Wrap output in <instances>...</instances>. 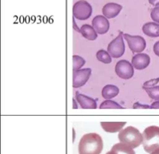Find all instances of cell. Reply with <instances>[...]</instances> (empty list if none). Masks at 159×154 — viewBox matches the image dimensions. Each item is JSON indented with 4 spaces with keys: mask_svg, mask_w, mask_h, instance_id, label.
I'll list each match as a JSON object with an SVG mask.
<instances>
[{
    "mask_svg": "<svg viewBox=\"0 0 159 154\" xmlns=\"http://www.w3.org/2000/svg\"><path fill=\"white\" fill-rule=\"evenodd\" d=\"M102 150V138L97 133L86 134L79 142V154H100Z\"/></svg>",
    "mask_w": 159,
    "mask_h": 154,
    "instance_id": "1",
    "label": "cell"
},
{
    "mask_svg": "<svg viewBox=\"0 0 159 154\" xmlns=\"http://www.w3.org/2000/svg\"><path fill=\"white\" fill-rule=\"evenodd\" d=\"M143 146L146 153H151L159 148V127L151 126L143 132Z\"/></svg>",
    "mask_w": 159,
    "mask_h": 154,
    "instance_id": "2",
    "label": "cell"
},
{
    "mask_svg": "<svg viewBox=\"0 0 159 154\" xmlns=\"http://www.w3.org/2000/svg\"><path fill=\"white\" fill-rule=\"evenodd\" d=\"M118 138L120 142L128 144L132 148L137 147L143 143V135L134 126H128L120 130Z\"/></svg>",
    "mask_w": 159,
    "mask_h": 154,
    "instance_id": "3",
    "label": "cell"
},
{
    "mask_svg": "<svg viewBox=\"0 0 159 154\" xmlns=\"http://www.w3.org/2000/svg\"><path fill=\"white\" fill-rule=\"evenodd\" d=\"M93 14V8L88 2L80 0L73 6L74 17L80 21H85L91 17Z\"/></svg>",
    "mask_w": 159,
    "mask_h": 154,
    "instance_id": "4",
    "label": "cell"
},
{
    "mask_svg": "<svg viewBox=\"0 0 159 154\" xmlns=\"http://www.w3.org/2000/svg\"><path fill=\"white\" fill-rule=\"evenodd\" d=\"M125 50V47L123 41V34L120 32L119 35L108 44L107 52L112 57L117 59L123 55Z\"/></svg>",
    "mask_w": 159,
    "mask_h": 154,
    "instance_id": "5",
    "label": "cell"
},
{
    "mask_svg": "<svg viewBox=\"0 0 159 154\" xmlns=\"http://www.w3.org/2000/svg\"><path fill=\"white\" fill-rule=\"evenodd\" d=\"M123 36L125 41H127L130 50L133 53H141L145 50L146 42L142 36L131 35L129 34H123Z\"/></svg>",
    "mask_w": 159,
    "mask_h": 154,
    "instance_id": "6",
    "label": "cell"
},
{
    "mask_svg": "<svg viewBox=\"0 0 159 154\" xmlns=\"http://www.w3.org/2000/svg\"><path fill=\"white\" fill-rule=\"evenodd\" d=\"M115 72L119 77L125 80L131 78L134 73L133 65L125 59L117 62L115 67Z\"/></svg>",
    "mask_w": 159,
    "mask_h": 154,
    "instance_id": "7",
    "label": "cell"
},
{
    "mask_svg": "<svg viewBox=\"0 0 159 154\" xmlns=\"http://www.w3.org/2000/svg\"><path fill=\"white\" fill-rule=\"evenodd\" d=\"M91 68L79 69L73 73V87L79 88L86 84L91 75Z\"/></svg>",
    "mask_w": 159,
    "mask_h": 154,
    "instance_id": "8",
    "label": "cell"
},
{
    "mask_svg": "<svg viewBox=\"0 0 159 154\" xmlns=\"http://www.w3.org/2000/svg\"><path fill=\"white\" fill-rule=\"evenodd\" d=\"M93 26L97 33L103 35L108 32L110 29V23L107 18L102 15H97L93 20Z\"/></svg>",
    "mask_w": 159,
    "mask_h": 154,
    "instance_id": "9",
    "label": "cell"
},
{
    "mask_svg": "<svg viewBox=\"0 0 159 154\" xmlns=\"http://www.w3.org/2000/svg\"><path fill=\"white\" fill-rule=\"evenodd\" d=\"M150 63V57L148 54L139 53L134 56L131 64L137 70H143L147 68Z\"/></svg>",
    "mask_w": 159,
    "mask_h": 154,
    "instance_id": "10",
    "label": "cell"
},
{
    "mask_svg": "<svg viewBox=\"0 0 159 154\" xmlns=\"http://www.w3.org/2000/svg\"><path fill=\"white\" fill-rule=\"evenodd\" d=\"M75 99L83 109H96L97 104L95 100L92 98L86 96L84 94L76 92Z\"/></svg>",
    "mask_w": 159,
    "mask_h": 154,
    "instance_id": "11",
    "label": "cell"
},
{
    "mask_svg": "<svg viewBox=\"0 0 159 154\" xmlns=\"http://www.w3.org/2000/svg\"><path fill=\"white\" fill-rule=\"evenodd\" d=\"M122 9V6L121 5L117 4V3L110 2L103 7L102 13L104 17H106L107 19H111V18L116 17L120 13Z\"/></svg>",
    "mask_w": 159,
    "mask_h": 154,
    "instance_id": "12",
    "label": "cell"
},
{
    "mask_svg": "<svg viewBox=\"0 0 159 154\" xmlns=\"http://www.w3.org/2000/svg\"><path fill=\"white\" fill-rule=\"evenodd\" d=\"M143 33L152 38L159 37V23L154 22L146 23L142 27Z\"/></svg>",
    "mask_w": 159,
    "mask_h": 154,
    "instance_id": "13",
    "label": "cell"
},
{
    "mask_svg": "<svg viewBox=\"0 0 159 154\" xmlns=\"http://www.w3.org/2000/svg\"><path fill=\"white\" fill-rule=\"evenodd\" d=\"M125 124L126 122H101V126L103 129L111 133L119 132Z\"/></svg>",
    "mask_w": 159,
    "mask_h": 154,
    "instance_id": "14",
    "label": "cell"
},
{
    "mask_svg": "<svg viewBox=\"0 0 159 154\" xmlns=\"http://www.w3.org/2000/svg\"><path fill=\"white\" fill-rule=\"evenodd\" d=\"M110 152L111 154H135L131 147L122 142L114 144Z\"/></svg>",
    "mask_w": 159,
    "mask_h": 154,
    "instance_id": "15",
    "label": "cell"
},
{
    "mask_svg": "<svg viewBox=\"0 0 159 154\" xmlns=\"http://www.w3.org/2000/svg\"><path fill=\"white\" fill-rule=\"evenodd\" d=\"M80 33L82 34L83 37L89 41H94L98 37L96 31L93 28V26L89 24H84L81 26Z\"/></svg>",
    "mask_w": 159,
    "mask_h": 154,
    "instance_id": "16",
    "label": "cell"
},
{
    "mask_svg": "<svg viewBox=\"0 0 159 154\" xmlns=\"http://www.w3.org/2000/svg\"><path fill=\"white\" fill-rule=\"evenodd\" d=\"M119 92V89L115 85L108 84L103 88L102 95L105 99H111L116 96Z\"/></svg>",
    "mask_w": 159,
    "mask_h": 154,
    "instance_id": "17",
    "label": "cell"
},
{
    "mask_svg": "<svg viewBox=\"0 0 159 154\" xmlns=\"http://www.w3.org/2000/svg\"><path fill=\"white\" fill-rule=\"evenodd\" d=\"M96 58L99 61L105 64H109L112 62L111 56L107 51L104 50H100L97 52Z\"/></svg>",
    "mask_w": 159,
    "mask_h": 154,
    "instance_id": "18",
    "label": "cell"
},
{
    "mask_svg": "<svg viewBox=\"0 0 159 154\" xmlns=\"http://www.w3.org/2000/svg\"><path fill=\"white\" fill-rule=\"evenodd\" d=\"M73 73L77 72V70L80 69L84 64L86 63V60L80 56L74 55L73 56Z\"/></svg>",
    "mask_w": 159,
    "mask_h": 154,
    "instance_id": "19",
    "label": "cell"
},
{
    "mask_svg": "<svg viewBox=\"0 0 159 154\" xmlns=\"http://www.w3.org/2000/svg\"><path fill=\"white\" fill-rule=\"evenodd\" d=\"M101 109H107V108H112V109H122V107L119 105L118 103L114 101L108 100L107 99L106 101H103L100 105Z\"/></svg>",
    "mask_w": 159,
    "mask_h": 154,
    "instance_id": "20",
    "label": "cell"
},
{
    "mask_svg": "<svg viewBox=\"0 0 159 154\" xmlns=\"http://www.w3.org/2000/svg\"><path fill=\"white\" fill-rule=\"evenodd\" d=\"M145 90L150 99L155 101H159V86H155L153 87L146 89Z\"/></svg>",
    "mask_w": 159,
    "mask_h": 154,
    "instance_id": "21",
    "label": "cell"
},
{
    "mask_svg": "<svg viewBox=\"0 0 159 154\" xmlns=\"http://www.w3.org/2000/svg\"><path fill=\"white\" fill-rule=\"evenodd\" d=\"M159 82V77H157V78L149 80V81H146L143 84V90H146L148 88H151L155 86Z\"/></svg>",
    "mask_w": 159,
    "mask_h": 154,
    "instance_id": "22",
    "label": "cell"
},
{
    "mask_svg": "<svg viewBox=\"0 0 159 154\" xmlns=\"http://www.w3.org/2000/svg\"><path fill=\"white\" fill-rule=\"evenodd\" d=\"M150 15L154 22L159 23V6H156L152 10Z\"/></svg>",
    "mask_w": 159,
    "mask_h": 154,
    "instance_id": "23",
    "label": "cell"
},
{
    "mask_svg": "<svg viewBox=\"0 0 159 154\" xmlns=\"http://www.w3.org/2000/svg\"><path fill=\"white\" fill-rule=\"evenodd\" d=\"M133 108H134V109H137V108H141V109H149V108H150V106L147 105H140L139 102H137L134 105Z\"/></svg>",
    "mask_w": 159,
    "mask_h": 154,
    "instance_id": "24",
    "label": "cell"
},
{
    "mask_svg": "<svg viewBox=\"0 0 159 154\" xmlns=\"http://www.w3.org/2000/svg\"><path fill=\"white\" fill-rule=\"evenodd\" d=\"M153 51H154L155 55L159 57V41L155 42V44H154V47H153Z\"/></svg>",
    "mask_w": 159,
    "mask_h": 154,
    "instance_id": "25",
    "label": "cell"
},
{
    "mask_svg": "<svg viewBox=\"0 0 159 154\" xmlns=\"http://www.w3.org/2000/svg\"><path fill=\"white\" fill-rule=\"evenodd\" d=\"M150 108L152 109H159V101H156L151 105Z\"/></svg>",
    "mask_w": 159,
    "mask_h": 154,
    "instance_id": "26",
    "label": "cell"
},
{
    "mask_svg": "<svg viewBox=\"0 0 159 154\" xmlns=\"http://www.w3.org/2000/svg\"><path fill=\"white\" fill-rule=\"evenodd\" d=\"M149 2L153 6H159V0H149Z\"/></svg>",
    "mask_w": 159,
    "mask_h": 154,
    "instance_id": "27",
    "label": "cell"
},
{
    "mask_svg": "<svg viewBox=\"0 0 159 154\" xmlns=\"http://www.w3.org/2000/svg\"><path fill=\"white\" fill-rule=\"evenodd\" d=\"M75 17H73V28L75 29L76 31H77V32H80V29L78 28V26H77V24H76V22H75Z\"/></svg>",
    "mask_w": 159,
    "mask_h": 154,
    "instance_id": "28",
    "label": "cell"
},
{
    "mask_svg": "<svg viewBox=\"0 0 159 154\" xmlns=\"http://www.w3.org/2000/svg\"><path fill=\"white\" fill-rule=\"evenodd\" d=\"M76 101H76L75 99H73V108H74V109H77V108H78V107H77V105L76 104Z\"/></svg>",
    "mask_w": 159,
    "mask_h": 154,
    "instance_id": "29",
    "label": "cell"
},
{
    "mask_svg": "<svg viewBox=\"0 0 159 154\" xmlns=\"http://www.w3.org/2000/svg\"><path fill=\"white\" fill-rule=\"evenodd\" d=\"M151 154H159V148H158V149L155 150L154 151L152 152Z\"/></svg>",
    "mask_w": 159,
    "mask_h": 154,
    "instance_id": "30",
    "label": "cell"
},
{
    "mask_svg": "<svg viewBox=\"0 0 159 154\" xmlns=\"http://www.w3.org/2000/svg\"><path fill=\"white\" fill-rule=\"evenodd\" d=\"M106 154H111V152H107Z\"/></svg>",
    "mask_w": 159,
    "mask_h": 154,
    "instance_id": "31",
    "label": "cell"
}]
</instances>
